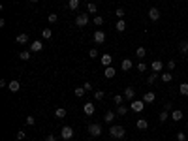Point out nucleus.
Wrapping results in <instances>:
<instances>
[{"instance_id": "obj_44", "label": "nucleus", "mask_w": 188, "mask_h": 141, "mask_svg": "<svg viewBox=\"0 0 188 141\" xmlns=\"http://www.w3.org/2000/svg\"><path fill=\"white\" fill-rule=\"evenodd\" d=\"M17 139H21V141H25V132H23V130H19V132H17Z\"/></svg>"}, {"instance_id": "obj_22", "label": "nucleus", "mask_w": 188, "mask_h": 141, "mask_svg": "<svg viewBox=\"0 0 188 141\" xmlns=\"http://www.w3.org/2000/svg\"><path fill=\"white\" fill-rule=\"evenodd\" d=\"M169 119V111H166V109H164V111H160V115H158V121L160 122H166Z\"/></svg>"}, {"instance_id": "obj_41", "label": "nucleus", "mask_w": 188, "mask_h": 141, "mask_svg": "<svg viewBox=\"0 0 188 141\" xmlns=\"http://www.w3.org/2000/svg\"><path fill=\"white\" fill-rule=\"evenodd\" d=\"M88 57H90V58H98V51H96V49H90V51H88Z\"/></svg>"}, {"instance_id": "obj_48", "label": "nucleus", "mask_w": 188, "mask_h": 141, "mask_svg": "<svg viewBox=\"0 0 188 141\" xmlns=\"http://www.w3.org/2000/svg\"><path fill=\"white\" fill-rule=\"evenodd\" d=\"M45 141H57V137H55V135H47Z\"/></svg>"}, {"instance_id": "obj_15", "label": "nucleus", "mask_w": 188, "mask_h": 141, "mask_svg": "<svg viewBox=\"0 0 188 141\" xmlns=\"http://www.w3.org/2000/svg\"><path fill=\"white\" fill-rule=\"evenodd\" d=\"M115 74H117V70H115L113 66H107V68H105V72H104V75H105L107 79H111V77H115Z\"/></svg>"}, {"instance_id": "obj_25", "label": "nucleus", "mask_w": 188, "mask_h": 141, "mask_svg": "<svg viewBox=\"0 0 188 141\" xmlns=\"http://www.w3.org/2000/svg\"><path fill=\"white\" fill-rule=\"evenodd\" d=\"M55 117H57V119H64V117H66V109H64V107L55 109Z\"/></svg>"}, {"instance_id": "obj_32", "label": "nucleus", "mask_w": 188, "mask_h": 141, "mask_svg": "<svg viewBox=\"0 0 188 141\" xmlns=\"http://www.w3.org/2000/svg\"><path fill=\"white\" fill-rule=\"evenodd\" d=\"M30 53H32V51H21V53H19V58H21V60H30Z\"/></svg>"}, {"instance_id": "obj_5", "label": "nucleus", "mask_w": 188, "mask_h": 141, "mask_svg": "<svg viewBox=\"0 0 188 141\" xmlns=\"http://www.w3.org/2000/svg\"><path fill=\"white\" fill-rule=\"evenodd\" d=\"M88 134H90L92 137H98V135L102 134V126H100V124H96V122L90 124V126H88Z\"/></svg>"}, {"instance_id": "obj_37", "label": "nucleus", "mask_w": 188, "mask_h": 141, "mask_svg": "<svg viewBox=\"0 0 188 141\" xmlns=\"http://www.w3.org/2000/svg\"><path fill=\"white\" fill-rule=\"evenodd\" d=\"M177 141H186V134L184 132H177Z\"/></svg>"}, {"instance_id": "obj_27", "label": "nucleus", "mask_w": 188, "mask_h": 141, "mask_svg": "<svg viewBox=\"0 0 188 141\" xmlns=\"http://www.w3.org/2000/svg\"><path fill=\"white\" fill-rule=\"evenodd\" d=\"M113 102H115L117 105H122V102H124V94H115Z\"/></svg>"}, {"instance_id": "obj_19", "label": "nucleus", "mask_w": 188, "mask_h": 141, "mask_svg": "<svg viewBox=\"0 0 188 141\" xmlns=\"http://www.w3.org/2000/svg\"><path fill=\"white\" fill-rule=\"evenodd\" d=\"M135 126H137L139 130H147V128H149V121H147V119H139Z\"/></svg>"}, {"instance_id": "obj_18", "label": "nucleus", "mask_w": 188, "mask_h": 141, "mask_svg": "<svg viewBox=\"0 0 188 141\" xmlns=\"http://www.w3.org/2000/svg\"><path fill=\"white\" fill-rule=\"evenodd\" d=\"M115 117H117V115H115L113 111H107V113H105V117H104V121H105L107 124H113V121H115Z\"/></svg>"}, {"instance_id": "obj_10", "label": "nucleus", "mask_w": 188, "mask_h": 141, "mask_svg": "<svg viewBox=\"0 0 188 141\" xmlns=\"http://www.w3.org/2000/svg\"><path fill=\"white\" fill-rule=\"evenodd\" d=\"M154 100H156V94L154 92H145L143 94V102L145 104H154Z\"/></svg>"}, {"instance_id": "obj_14", "label": "nucleus", "mask_w": 188, "mask_h": 141, "mask_svg": "<svg viewBox=\"0 0 188 141\" xmlns=\"http://www.w3.org/2000/svg\"><path fill=\"white\" fill-rule=\"evenodd\" d=\"M115 28H117V32H124L126 30V21L119 19V21H117V25H115Z\"/></svg>"}, {"instance_id": "obj_4", "label": "nucleus", "mask_w": 188, "mask_h": 141, "mask_svg": "<svg viewBox=\"0 0 188 141\" xmlns=\"http://www.w3.org/2000/svg\"><path fill=\"white\" fill-rule=\"evenodd\" d=\"M88 25V13H79L75 19V27H87Z\"/></svg>"}, {"instance_id": "obj_6", "label": "nucleus", "mask_w": 188, "mask_h": 141, "mask_svg": "<svg viewBox=\"0 0 188 141\" xmlns=\"http://www.w3.org/2000/svg\"><path fill=\"white\" fill-rule=\"evenodd\" d=\"M83 111H85V115H87V117H90V115H94L96 107H94V104H92V102H85V105H83Z\"/></svg>"}, {"instance_id": "obj_3", "label": "nucleus", "mask_w": 188, "mask_h": 141, "mask_svg": "<svg viewBox=\"0 0 188 141\" xmlns=\"http://www.w3.org/2000/svg\"><path fill=\"white\" fill-rule=\"evenodd\" d=\"M60 135H62V139H64V141H70V139L74 137V130H72V126H62Z\"/></svg>"}, {"instance_id": "obj_23", "label": "nucleus", "mask_w": 188, "mask_h": 141, "mask_svg": "<svg viewBox=\"0 0 188 141\" xmlns=\"http://www.w3.org/2000/svg\"><path fill=\"white\" fill-rule=\"evenodd\" d=\"M8 88H10L11 92H17V90L21 88V83H19V81H10V85H8Z\"/></svg>"}, {"instance_id": "obj_39", "label": "nucleus", "mask_w": 188, "mask_h": 141, "mask_svg": "<svg viewBox=\"0 0 188 141\" xmlns=\"http://www.w3.org/2000/svg\"><path fill=\"white\" fill-rule=\"evenodd\" d=\"M94 25H104V17L96 15V17H94Z\"/></svg>"}, {"instance_id": "obj_29", "label": "nucleus", "mask_w": 188, "mask_h": 141, "mask_svg": "<svg viewBox=\"0 0 188 141\" xmlns=\"http://www.w3.org/2000/svg\"><path fill=\"white\" fill-rule=\"evenodd\" d=\"M126 113H128V107H126L124 104H122V105H117V115L122 117V115H126Z\"/></svg>"}, {"instance_id": "obj_8", "label": "nucleus", "mask_w": 188, "mask_h": 141, "mask_svg": "<svg viewBox=\"0 0 188 141\" xmlns=\"http://www.w3.org/2000/svg\"><path fill=\"white\" fill-rule=\"evenodd\" d=\"M182 117H184V115H182V111H181V109H173V111L169 113V119H171V121H175V122L182 121Z\"/></svg>"}, {"instance_id": "obj_35", "label": "nucleus", "mask_w": 188, "mask_h": 141, "mask_svg": "<svg viewBox=\"0 0 188 141\" xmlns=\"http://www.w3.org/2000/svg\"><path fill=\"white\" fill-rule=\"evenodd\" d=\"M96 10H98V8H96V4H92V2L87 6V13H96Z\"/></svg>"}, {"instance_id": "obj_51", "label": "nucleus", "mask_w": 188, "mask_h": 141, "mask_svg": "<svg viewBox=\"0 0 188 141\" xmlns=\"http://www.w3.org/2000/svg\"><path fill=\"white\" fill-rule=\"evenodd\" d=\"M186 130H188V124H186Z\"/></svg>"}, {"instance_id": "obj_38", "label": "nucleus", "mask_w": 188, "mask_h": 141, "mask_svg": "<svg viewBox=\"0 0 188 141\" xmlns=\"http://www.w3.org/2000/svg\"><path fill=\"white\" fill-rule=\"evenodd\" d=\"M115 13H117V17H119V19H122V17H124V13H126V11H124V10H122V8H117V11H115Z\"/></svg>"}, {"instance_id": "obj_50", "label": "nucleus", "mask_w": 188, "mask_h": 141, "mask_svg": "<svg viewBox=\"0 0 188 141\" xmlns=\"http://www.w3.org/2000/svg\"><path fill=\"white\" fill-rule=\"evenodd\" d=\"M30 2H38V0H30Z\"/></svg>"}, {"instance_id": "obj_17", "label": "nucleus", "mask_w": 188, "mask_h": 141, "mask_svg": "<svg viewBox=\"0 0 188 141\" xmlns=\"http://www.w3.org/2000/svg\"><path fill=\"white\" fill-rule=\"evenodd\" d=\"M15 41H17V43H19V45H25V43H27V41H28V36H27V34H25V32H23V34H19V36H17V38H15Z\"/></svg>"}, {"instance_id": "obj_34", "label": "nucleus", "mask_w": 188, "mask_h": 141, "mask_svg": "<svg viewBox=\"0 0 188 141\" xmlns=\"http://www.w3.org/2000/svg\"><path fill=\"white\" fill-rule=\"evenodd\" d=\"M68 6H70V10H77L79 8V0H70Z\"/></svg>"}, {"instance_id": "obj_28", "label": "nucleus", "mask_w": 188, "mask_h": 141, "mask_svg": "<svg viewBox=\"0 0 188 141\" xmlns=\"http://www.w3.org/2000/svg\"><path fill=\"white\" fill-rule=\"evenodd\" d=\"M85 92H87V90H85V87H77V88L74 90V94H75L77 98H83V96H85Z\"/></svg>"}, {"instance_id": "obj_53", "label": "nucleus", "mask_w": 188, "mask_h": 141, "mask_svg": "<svg viewBox=\"0 0 188 141\" xmlns=\"http://www.w3.org/2000/svg\"><path fill=\"white\" fill-rule=\"evenodd\" d=\"M152 141H156V139H152Z\"/></svg>"}, {"instance_id": "obj_31", "label": "nucleus", "mask_w": 188, "mask_h": 141, "mask_svg": "<svg viewBox=\"0 0 188 141\" xmlns=\"http://www.w3.org/2000/svg\"><path fill=\"white\" fill-rule=\"evenodd\" d=\"M51 36H53L51 28H43V30H41V38H43V40H49Z\"/></svg>"}, {"instance_id": "obj_36", "label": "nucleus", "mask_w": 188, "mask_h": 141, "mask_svg": "<svg viewBox=\"0 0 188 141\" xmlns=\"http://www.w3.org/2000/svg\"><path fill=\"white\" fill-rule=\"evenodd\" d=\"M105 96V92L104 90H96V92H94V100H102Z\"/></svg>"}, {"instance_id": "obj_1", "label": "nucleus", "mask_w": 188, "mask_h": 141, "mask_svg": "<svg viewBox=\"0 0 188 141\" xmlns=\"http://www.w3.org/2000/svg\"><path fill=\"white\" fill-rule=\"evenodd\" d=\"M124 134H126V130H124L122 126H115V124H111V128H109V135H111L113 139H122Z\"/></svg>"}, {"instance_id": "obj_11", "label": "nucleus", "mask_w": 188, "mask_h": 141, "mask_svg": "<svg viewBox=\"0 0 188 141\" xmlns=\"http://www.w3.org/2000/svg\"><path fill=\"white\" fill-rule=\"evenodd\" d=\"M149 19L151 21H158L160 19V10L158 8H151L149 10Z\"/></svg>"}, {"instance_id": "obj_12", "label": "nucleus", "mask_w": 188, "mask_h": 141, "mask_svg": "<svg viewBox=\"0 0 188 141\" xmlns=\"http://www.w3.org/2000/svg\"><path fill=\"white\" fill-rule=\"evenodd\" d=\"M92 38H94V41H96V43H104V41H105V34H104L102 30H96Z\"/></svg>"}, {"instance_id": "obj_26", "label": "nucleus", "mask_w": 188, "mask_h": 141, "mask_svg": "<svg viewBox=\"0 0 188 141\" xmlns=\"http://www.w3.org/2000/svg\"><path fill=\"white\" fill-rule=\"evenodd\" d=\"M171 79H173V75L169 72H162V81L164 83H171Z\"/></svg>"}, {"instance_id": "obj_21", "label": "nucleus", "mask_w": 188, "mask_h": 141, "mask_svg": "<svg viewBox=\"0 0 188 141\" xmlns=\"http://www.w3.org/2000/svg\"><path fill=\"white\" fill-rule=\"evenodd\" d=\"M121 68L124 70V72H130V70H132V60H130V58H124L122 64H121Z\"/></svg>"}, {"instance_id": "obj_20", "label": "nucleus", "mask_w": 188, "mask_h": 141, "mask_svg": "<svg viewBox=\"0 0 188 141\" xmlns=\"http://www.w3.org/2000/svg\"><path fill=\"white\" fill-rule=\"evenodd\" d=\"M135 57L137 58H145L147 57V49H145V47H137V49H135Z\"/></svg>"}, {"instance_id": "obj_24", "label": "nucleus", "mask_w": 188, "mask_h": 141, "mask_svg": "<svg viewBox=\"0 0 188 141\" xmlns=\"http://www.w3.org/2000/svg\"><path fill=\"white\" fill-rule=\"evenodd\" d=\"M179 49H181V53H182V55H188V40L181 41V45H179Z\"/></svg>"}, {"instance_id": "obj_9", "label": "nucleus", "mask_w": 188, "mask_h": 141, "mask_svg": "<svg viewBox=\"0 0 188 141\" xmlns=\"http://www.w3.org/2000/svg\"><path fill=\"white\" fill-rule=\"evenodd\" d=\"M134 96H135V90H134L132 87H126V88H124V100L132 102V100H134Z\"/></svg>"}, {"instance_id": "obj_13", "label": "nucleus", "mask_w": 188, "mask_h": 141, "mask_svg": "<svg viewBox=\"0 0 188 141\" xmlns=\"http://www.w3.org/2000/svg\"><path fill=\"white\" fill-rule=\"evenodd\" d=\"M151 68H152V72H156V74H160V72H162V68H164V64H162V60H152V64H151Z\"/></svg>"}, {"instance_id": "obj_42", "label": "nucleus", "mask_w": 188, "mask_h": 141, "mask_svg": "<svg viewBox=\"0 0 188 141\" xmlns=\"http://www.w3.org/2000/svg\"><path fill=\"white\" fill-rule=\"evenodd\" d=\"M27 124L28 126H34L36 124V119H34V117H27Z\"/></svg>"}, {"instance_id": "obj_43", "label": "nucleus", "mask_w": 188, "mask_h": 141, "mask_svg": "<svg viewBox=\"0 0 188 141\" xmlns=\"http://www.w3.org/2000/svg\"><path fill=\"white\" fill-rule=\"evenodd\" d=\"M166 66H168V70H175V66H177V62H175V60H169V62H168Z\"/></svg>"}, {"instance_id": "obj_30", "label": "nucleus", "mask_w": 188, "mask_h": 141, "mask_svg": "<svg viewBox=\"0 0 188 141\" xmlns=\"http://www.w3.org/2000/svg\"><path fill=\"white\" fill-rule=\"evenodd\" d=\"M179 90H181V94H182V96H186V98H188V83H181Z\"/></svg>"}, {"instance_id": "obj_40", "label": "nucleus", "mask_w": 188, "mask_h": 141, "mask_svg": "<svg viewBox=\"0 0 188 141\" xmlns=\"http://www.w3.org/2000/svg\"><path fill=\"white\" fill-rule=\"evenodd\" d=\"M137 70H139V72H147V64L145 62H139L137 64Z\"/></svg>"}, {"instance_id": "obj_45", "label": "nucleus", "mask_w": 188, "mask_h": 141, "mask_svg": "<svg viewBox=\"0 0 188 141\" xmlns=\"http://www.w3.org/2000/svg\"><path fill=\"white\" fill-rule=\"evenodd\" d=\"M57 19H58L57 13H51V15H49V23H57Z\"/></svg>"}, {"instance_id": "obj_46", "label": "nucleus", "mask_w": 188, "mask_h": 141, "mask_svg": "<svg viewBox=\"0 0 188 141\" xmlns=\"http://www.w3.org/2000/svg\"><path fill=\"white\" fill-rule=\"evenodd\" d=\"M166 111H173V104L171 102H166Z\"/></svg>"}, {"instance_id": "obj_16", "label": "nucleus", "mask_w": 188, "mask_h": 141, "mask_svg": "<svg viewBox=\"0 0 188 141\" xmlns=\"http://www.w3.org/2000/svg\"><path fill=\"white\" fill-rule=\"evenodd\" d=\"M111 62H113V57H111V55H107V53L102 55V66L107 68V66H111Z\"/></svg>"}, {"instance_id": "obj_49", "label": "nucleus", "mask_w": 188, "mask_h": 141, "mask_svg": "<svg viewBox=\"0 0 188 141\" xmlns=\"http://www.w3.org/2000/svg\"><path fill=\"white\" fill-rule=\"evenodd\" d=\"M8 85H10V83H6L4 79H0V87H2V88H4V87H8Z\"/></svg>"}, {"instance_id": "obj_47", "label": "nucleus", "mask_w": 188, "mask_h": 141, "mask_svg": "<svg viewBox=\"0 0 188 141\" xmlns=\"http://www.w3.org/2000/svg\"><path fill=\"white\" fill-rule=\"evenodd\" d=\"M83 87H85V90H87V92H88V90H92V85H90V83H88V81H87V83H85V85H83Z\"/></svg>"}, {"instance_id": "obj_33", "label": "nucleus", "mask_w": 188, "mask_h": 141, "mask_svg": "<svg viewBox=\"0 0 188 141\" xmlns=\"http://www.w3.org/2000/svg\"><path fill=\"white\" fill-rule=\"evenodd\" d=\"M156 79H158V74H156V72H152V74L149 75V79H147V81H149V85H154V83H156Z\"/></svg>"}, {"instance_id": "obj_52", "label": "nucleus", "mask_w": 188, "mask_h": 141, "mask_svg": "<svg viewBox=\"0 0 188 141\" xmlns=\"http://www.w3.org/2000/svg\"><path fill=\"white\" fill-rule=\"evenodd\" d=\"M25 141H30V139H25Z\"/></svg>"}, {"instance_id": "obj_2", "label": "nucleus", "mask_w": 188, "mask_h": 141, "mask_svg": "<svg viewBox=\"0 0 188 141\" xmlns=\"http://www.w3.org/2000/svg\"><path fill=\"white\" fill-rule=\"evenodd\" d=\"M143 107H145V102L143 100H132V104H130V109L134 113H141V111H143Z\"/></svg>"}, {"instance_id": "obj_7", "label": "nucleus", "mask_w": 188, "mask_h": 141, "mask_svg": "<svg viewBox=\"0 0 188 141\" xmlns=\"http://www.w3.org/2000/svg\"><path fill=\"white\" fill-rule=\"evenodd\" d=\"M41 49H43V41H41V40H36V41L30 43V51H32V53H40Z\"/></svg>"}]
</instances>
